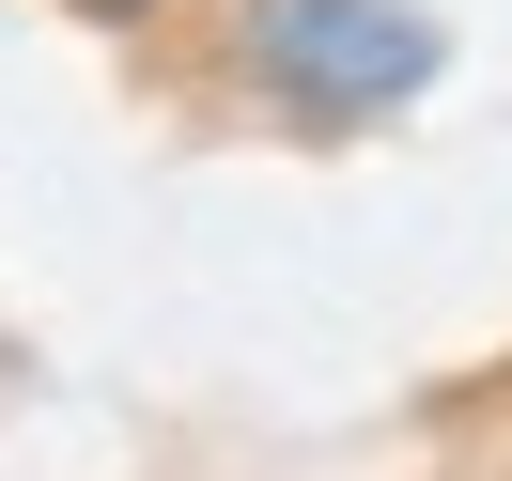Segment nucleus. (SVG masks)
Returning <instances> with one entry per match:
<instances>
[{
	"instance_id": "nucleus-1",
	"label": "nucleus",
	"mask_w": 512,
	"mask_h": 481,
	"mask_svg": "<svg viewBox=\"0 0 512 481\" xmlns=\"http://www.w3.org/2000/svg\"><path fill=\"white\" fill-rule=\"evenodd\" d=\"M233 47H249V78L280 109H311V125H373V109L435 94V63H450L419 0H249Z\"/></svg>"
},
{
	"instance_id": "nucleus-2",
	"label": "nucleus",
	"mask_w": 512,
	"mask_h": 481,
	"mask_svg": "<svg viewBox=\"0 0 512 481\" xmlns=\"http://www.w3.org/2000/svg\"><path fill=\"white\" fill-rule=\"evenodd\" d=\"M78 16H156V0H78Z\"/></svg>"
}]
</instances>
